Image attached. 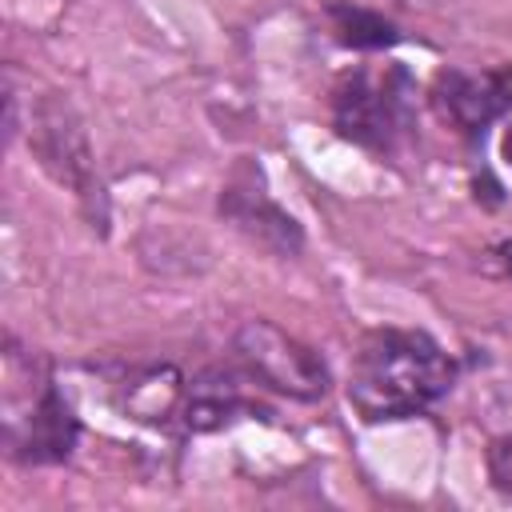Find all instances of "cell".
Wrapping results in <instances>:
<instances>
[{"instance_id": "cell-12", "label": "cell", "mask_w": 512, "mask_h": 512, "mask_svg": "<svg viewBox=\"0 0 512 512\" xmlns=\"http://www.w3.org/2000/svg\"><path fill=\"white\" fill-rule=\"evenodd\" d=\"M500 156H504V160L512 164V124L504 128V140H500Z\"/></svg>"}, {"instance_id": "cell-5", "label": "cell", "mask_w": 512, "mask_h": 512, "mask_svg": "<svg viewBox=\"0 0 512 512\" xmlns=\"http://www.w3.org/2000/svg\"><path fill=\"white\" fill-rule=\"evenodd\" d=\"M432 108L440 120H448L464 140L480 144L484 132L512 112V64L488 68V72H460L444 68L432 80Z\"/></svg>"}, {"instance_id": "cell-6", "label": "cell", "mask_w": 512, "mask_h": 512, "mask_svg": "<svg viewBox=\"0 0 512 512\" xmlns=\"http://www.w3.org/2000/svg\"><path fill=\"white\" fill-rule=\"evenodd\" d=\"M220 212H224L244 236H252L260 248H268V252H276V256H296L300 244H304L300 224L256 184V176H252L248 168H240V172L224 184V192H220Z\"/></svg>"}, {"instance_id": "cell-4", "label": "cell", "mask_w": 512, "mask_h": 512, "mask_svg": "<svg viewBox=\"0 0 512 512\" xmlns=\"http://www.w3.org/2000/svg\"><path fill=\"white\" fill-rule=\"evenodd\" d=\"M76 436H80V424H76L68 400L48 380V372H36L24 416L20 412L4 416L8 452L16 460H24V464H60V460L72 456Z\"/></svg>"}, {"instance_id": "cell-7", "label": "cell", "mask_w": 512, "mask_h": 512, "mask_svg": "<svg viewBox=\"0 0 512 512\" xmlns=\"http://www.w3.org/2000/svg\"><path fill=\"white\" fill-rule=\"evenodd\" d=\"M36 124H40V156H44V168L60 184L76 188V196H92V156H88L84 132L72 120L68 104L48 100L40 108Z\"/></svg>"}, {"instance_id": "cell-9", "label": "cell", "mask_w": 512, "mask_h": 512, "mask_svg": "<svg viewBox=\"0 0 512 512\" xmlns=\"http://www.w3.org/2000/svg\"><path fill=\"white\" fill-rule=\"evenodd\" d=\"M328 16H332V32H336V40L348 44V48H364V52H372V48H388V44L400 40L396 24L384 20V16L372 12V8H360V4H332Z\"/></svg>"}, {"instance_id": "cell-11", "label": "cell", "mask_w": 512, "mask_h": 512, "mask_svg": "<svg viewBox=\"0 0 512 512\" xmlns=\"http://www.w3.org/2000/svg\"><path fill=\"white\" fill-rule=\"evenodd\" d=\"M492 256H496V264H500V268H504V272L512 276V240L496 244V248H492Z\"/></svg>"}, {"instance_id": "cell-2", "label": "cell", "mask_w": 512, "mask_h": 512, "mask_svg": "<svg viewBox=\"0 0 512 512\" xmlns=\"http://www.w3.org/2000/svg\"><path fill=\"white\" fill-rule=\"evenodd\" d=\"M332 128L376 156H392L416 128V80L404 64L352 68L332 88Z\"/></svg>"}, {"instance_id": "cell-8", "label": "cell", "mask_w": 512, "mask_h": 512, "mask_svg": "<svg viewBox=\"0 0 512 512\" xmlns=\"http://www.w3.org/2000/svg\"><path fill=\"white\" fill-rule=\"evenodd\" d=\"M248 408V400H244V392H240V384H232V380H220V376H200L192 388H188V400H184V424L192 428V432H212V428H220V424H228L236 412H244Z\"/></svg>"}, {"instance_id": "cell-1", "label": "cell", "mask_w": 512, "mask_h": 512, "mask_svg": "<svg viewBox=\"0 0 512 512\" xmlns=\"http://www.w3.org/2000/svg\"><path fill=\"white\" fill-rule=\"evenodd\" d=\"M456 360L416 328H376L360 340L348 372V404L368 424L408 420L448 396Z\"/></svg>"}, {"instance_id": "cell-10", "label": "cell", "mask_w": 512, "mask_h": 512, "mask_svg": "<svg viewBox=\"0 0 512 512\" xmlns=\"http://www.w3.org/2000/svg\"><path fill=\"white\" fill-rule=\"evenodd\" d=\"M488 476H492L496 492L512 500V432L508 436H496L488 444Z\"/></svg>"}, {"instance_id": "cell-3", "label": "cell", "mask_w": 512, "mask_h": 512, "mask_svg": "<svg viewBox=\"0 0 512 512\" xmlns=\"http://www.w3.org/2000/svg\"><path fill=\"white\" fill-rule=\"evenodd\" d=\"M232 348L244 372L272 392H284L292 400H320L328 392V368L320 352H312L272 320H248L236 332Z\"/></svg>"}]
</instances>
